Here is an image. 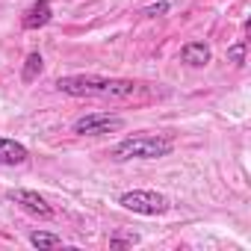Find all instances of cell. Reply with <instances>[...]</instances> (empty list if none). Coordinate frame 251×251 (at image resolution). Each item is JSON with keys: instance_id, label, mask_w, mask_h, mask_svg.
I'll list each match as a JSON object with an SVG mask.
<instances>
[{"instance_id": "obj_8", "label": "cell", "mask_w": 251, "mask_h": 251, "mask_svg": "<svg viewBox=\"0 0 251 251\" xmlns=\"http://www.w3.org/2000/svg\"><path fill=\"white\" fill-rule=\"evenodd\" d=\"M210 48L204 45V42H186L183 48H180V59L186 62V65H192V68H204L207 62H210Z\"/></svg>"}, {"instance_id": "obj_6", "label": "cell", "mask_w": 251, "mask_h": 251, "mask_svg": "<svg viewBox=\"0 0 251 251\" xmlns=\"http://www.w3.org/2000/svg\"><path fill=\"white\" fill-rule=\"evenodd\" d=\"M50 18H53L50 0H36V3H33L27 12H24V18H21V27H24V30H39V27H45Z\"/></svg>"}, {"instance_id": "obj_2", "label": "cell", "mask_w": 251, "mask_h": 251, "mask_svg": "<svg viewBox=\"0 0 251 251\" xmlns=\"http://www.w3.org/2000/svg\"><path fill=\"white\" fill-rule=\"evenodd\" d=\"M172 151H175L172 139L154 136V133H136V136L121 139L112 148V157L115 160H160V157H169Z\"/></svg>"}, {"instance_id": "obj_1", "label": "cell", "mask_w": 251, "mask_h": 251, "mask_svg": "<svg viewBox=\"0 0 251 251\" xmlns=\"http://www.w3.org/2000/svg\"><path fill=\"white\" fill-rule=\"evenodd\" d=\"M56 92L71 98H133L139 83L118 80V77H98V74H65L56 83Z\"/></svg>"}, {"instance_id": "obj_11", "label": "cell", "mask_w": 251, "mask_h": 251, "mask_svg": "<svg viewBox=\"0 0 251 251\" xmlns=\"http://www.w3.org/2000/svg\"><path fill=\"white\" fill-rule=\"evenodd\" d=\"M245 50H248V39H239L236 45L227 48V59H230L233 65H245Z\"/></svg>"}, {"instance_id": "obj_4", "label": "cell", "mask_w": 251, "mask_h": 251, "mask_svg": "<svg viewBox=\"0 0 251 251\" xmlns=\"http://www.w3.org/2000/svg\"><path fill=\"white\" fill-rule=\"evenodd\" d=\"M121 127H124V118L109 115V112H89V115L74 121V133L77 136H103V133H115Z\"/></svg>"}, {"instance_id": "obj_13", "label": "cell", "mask_w": 251, "mask_h": 251, "mask_svg": "<svg viewBox=\"0 0 251 251\" xmlns=\"http://www.w3.org/2000/svg\"><path fill=\"white\" fill-rule=\"evenodd\" d=\"M169 9H172L169 0H160V3H151V6L145 9V15H148V18H160V15H166Z\"/></svg>"}, {"instance_id": "obj_5", "label": "cell", "mask_w": 251, "mask_h": 251, "mask_svg": "<svg viewBox=\"0 0 251 251\" xmlns=\"http://www.w3.org/2000/svg\"><path fill=\"white\" fill-rule=\"evenodd\" d=\"M9 201H15L21 210H27L30 216H36V219H53V207L39 195V192H33V189H12L9 192Z\"/></svg>"}, {"instance_id": "obj_12", "label": "cell", "mask_w": 251, "mask_h": 251, "mask_svg": "<svg viewBox=\"0 0 251 251\" xmlns=\"http://www.w3.org/2000/svg\"><path fill=\"white\" fill-rule=\"evenodd\" d=\"M136 242H139V236H136V233H124V236L118 233V236H112V239H109V248H127V245H136Z\"/></svg>"}, {"instance_id": "obj_3", "label": "cell", "mask_w": 251, "mask_h": 251, "mask_svg": "<svg viewBox=\"0 0 251 251\" xmlns=\"http://www.w3.org/2000/svg\"><path fill=\"white\" fill-rule=\"evenodd\" d=\"M118 204L136 216H163L169 210V198L154 189H130L118 198Z\"/></svg>"}, {"instance_id": "obj_10", "label": "cell", "mask_w": 251, "mask_h": 251, "mask_svg": "<svg viewBox=\"0 0 251 251\" xmlns=\"http://www.w3.org/2000/svg\"><path fill=\"white\" fill-rule=\"evenodd\" d=\"M30 242H33L36 248H59V245H62V236L45 233V230H33V233H30Z\"/></svg>"}, {"instance_id": "obj_7", "label": "cell", "mask_w": 251, "mask_h": 251, "mask_svg": "<svg viewBox=\"0 0 251 251\" xmlns=\"http://www.w3.org/2000/svg\"><path fill=\"white\" fill-rule=\"evenodd\" d=\"M27 157H30V151L21 142L0 136V166H21V163H27Z\"/></svg>"}, {"instance_id": "obj_9", "label": "cell", "mask_w": 251, "mask_h": 251, "mask_svg": "<svg viewBox=\"0 0 251 251\" xmlns=\"http://www.w3.org/2000/svg\"><path fill=\"white\" fill-rule=\"evenodd\" d=\"M42 68H45V59H42V53H39V50H33V53L27 56L24 68H21V80H24V83H33V80L42 74Z\"/></svg>"}]
</instances>
